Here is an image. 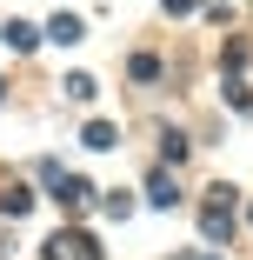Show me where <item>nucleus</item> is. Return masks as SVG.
Wrapping results in <instances>:
<instances>
[{"label":"nucleus","mask_w":253,"mask_h":260,"mask_svg":"<svg viewBox=\"0 0 253 260\" xmlns=\"http://www.w3.org/2000/svg\"><path fill=\"white\" fill-rule=\"evenodd\" d=\"M167 14H193V0H167Z\"/></svg>","instance_id":"9"},{"label":"nucleus","mask_w":253,"mask_h":260,"mask_svg":"<svg viewBox=\"0 0 253 260\" xmlns=\"http://www.w3.org/2000/svg\"><path fill=\"white\" fill-rule=\"evenodd\" d=\"M107 214H114V220H127V214H133V193H127V187H114V193H107Z\"/></svg>","instance_id":"6"},{"label":"nucleus","mask_w":253,"mask_h":260,"mask_svg":"<svg viewBox=\"0 0 253 260\" xmlns=\"http://www.w3.org/2000/svg\"><path fill=\"white\" fill-rule=\"evenodd\" d=\"M33 40H40V34H33L27 20H14V27H7V47H20V54H27V47H33Z\"/></svg>","instance_id":"7"},{"label":"nucleus","mask_w":253,"mask_h":260,"mask_svg":"<svg viewBox=\"0 0 253 260\" xmlns=\"http://www.w3.org/2000/svg\"><path fill=\"white\" fill-rule=\"evenodd\" d=\"M27 207H33V193H27V187H7V193H0V214H7V220H20Z\"/></svg>","instance_id":"4"},{"label":"nucleus","mask_w":253,"mask_h":260,"mask_svg":"<svg viewBox=\"0 0 253 260\" xmlns=\"http://www.w3.org/2000/svg\"><path fill=\"white\" fill-rule=\"evenodd\" d=\"M233 207H240V193L233 187H207V240H233Z\"/></svg>","instance_id":"1"},{"label":"nucleus","mask_w":253,"mask_h":260,"mask_svg":"<svg viewBox=\"0 0 253 260\" xmlns=\"http://www.w3.org/2000/svg\"><path fill=\"white\" fill-rule=\"evenodd\" d=\"M147 200H154V207H173V200H180V180H173V174L160 167L154 180H147Z\"/></svg>","instance_id":"2"},{"label":"nucleus","mask_w":253,"mask_h":260,"mask_svg":"<svg viewBox=\"0 0 253 260\" xmlns=\"http://www.w3.org/2000/svg\"><path fill=\"white\" fill-rule=\"evenodd\" d=\"M87 147H93V153L120 147V127H114V120H93V127H87Z\"/></svg>","instance_id":"3"},{"label":"nucleus","mask_w":253,"mask_h":260,"mask_svg":"<svg viewBox=\"0 0 253 260\" xmlns=\"http://www.w3.org/2000/svg\"><path fill=\"white\" fill-rule=\"evenodd\" d=\"M47 34H54L60 47H74V40H80V20H74V14H54V20H47Z\"/></svg>","instance_id":"5"},{"label":"nucleus","mask_w":253,"mask_h":260,"mask_svg":"<svg viewBox=\"0 0 253 260\" xmlns=\"http://www.w3.org/2000/svg\"><path fill=\"white\" fill-rule=\"evenodd\" d=\"M133 80H160V60L154 54H133Z\"/></svg>","instance_id":"8"}]
</instances>
